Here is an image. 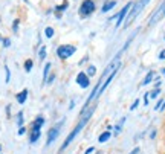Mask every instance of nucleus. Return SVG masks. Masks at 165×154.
<instances>
[{
    "mask_svg": "<svg viewBox=\"0 0 165 154\" xmlns=\"http://www.w3.org/2000/svg\"><path fill=\"white\" fill-rule=\"evenodd\" d=\"M49 70H51V63H46V66H44V70H43V84H46V81H48Z\"/></svg>",
    "mask_w": 165,
    "mask_h": 154,
    "instance_id": "nucleus-14",
    "label": "nucleus"
},
{
    "mask_svg": "<svg viewBox=\"0 0 165 154\" xmlns=\"http://www.w3.org/2000/svg\"><path fill=\"white\" fill-rule=\"evenodd\" d=\"M0 151H2V146H0Z\"/></svg>",
    "mask_w": 165,
    "mask_h": 154,
    "instance_id": "nucleus-38",
    "label": "nucleus"
},
{
    "mask_svg": "<svg viewBox=\"0 0 165 154\" xmlns=\"http://www.w3.org/2000/svg\"><path fill=\"white\" fill-rule=\"evenodd\" d=\"M165 17V3H162L157 9H156V12L153 14V17L150 18V24H154V23H157L160 18H163Z\"/></svg>",
    "mask_w": 165,
    "mask_h": 154,
    "instance_id": "nucleus-8",
    "label": "nucleus"
},
{
    "mask_svg": "<svg viewBox=\"0 0 165 154\" xmlns=\"http://www.w3.org/2000/svg\"><path fill=\"white\" fill-rule=\"evenodd\" d=\"M124 52V49H121V52L118 54L112 61H110V64L107 66V69L104 70V73L101 75V78H100V81L95 84V89L92 90V93H90V96L87 98V101H86V104H92L93 101H95L106 89H107V86H109V83L115 78V75L118 73V70H119V66H121V54Z\"/></svg>",
    "mask_w": 165,
    "mask_h": 154,
    "instance_id": "nucleus-1",
    "label": "nucleus"
},
{
    "mask_svg": "<svg viewBox=\"0 0 165 154\" xmlns=\"http://www.w3.org/2000/svg\"><path fill=\"white\" fill-rule=\"evenodd\" d=\"M139 105V99H135V102H133V104H132V107H130V110H135L136 107Z\"/></svg>",
    "mask_w": 165,
    "mask_h": 154,
    "instance_id": "nucleus-26",
    "label": "nucleus"
},
{
    "mask_svg": "<svg viewBox=\"0 0 165 154\" xmlns=\"http://www.w3.org/2000/svg\"><path fill=\"white\" fill-rule=\"evenodd\" d=\"M162 73H163V75H165V67H163V69H162Z\"/></svg>",
    "mask_w": 165,
    "mask_h": 154,
    "instance_id": "nucleus-37",
    "label": "nucleus"
},
{
    "mask_svg": "<svg viewBox=\"0 0 165 154\" xmlns=\"http://www.w3.org/2000/svg\"><path fill=\"white\" fill-rule=\"evenodd\" d=\"M9 44H11V40H9V38H5V40H3V46H5V47H8Z\"/></svg>",
    "mask_w": 165,
    "mask_h": 154,
    "instance_id": "nucleus-30",
    "label": "nucleus"
},
{
    "mask_svg": "<svg viewBox=\"0 0 165 154\" xmlns=\"http://www.w3.org/2000/svg\"><path fill=\"white\" fill-rule=\"evenodd\" d=\"M44 125V118L43 116H38L34 122H32V125H31V130H41V127Z\"/></svg>",
    "mask_w": 165,
    "mask_h": 154,
    "instance_id": "nucleus-10",
    "label": "nucleus"
},
{
    "mask_svg": "<svg viewBox=\"0 0 165 154\" xmlns=\"http://www.w3.org/2000/svg\"><path fill=\"white\" fill-rule=\"evenodd\" d=\"M40 134H41V130H31V137H29V142H31V143H35V142L40 139Z\"/></svg>",
    "mask_w": 165,
    "mask_h": 154,
    "instance_id": "nucleus-12",
    "label": "nucleus"
},
{
    "mask_svg": "<svg viewBox=\"0 0 165 154\" xmlns=\"http://www.w3.org/2000/svg\"><path fill=\"white\" fill-rule=\"evenodd\" d=\"M139 152H141V149H139L138 146H136V148H133V149L130 151V154H139Z\"/></svg>",
    "mask_w": 165,
    "mask_h": 154,
    "instance_id": "nucleus-31",
    "label": "nucleus"
},
{
    "mask_svg": "<svg viewBox=\"0 0 165 154\" xmlns=\"http://www.w3.org/2000/svg\"><path fill=\"white\" fill-rule=\"evenodd\" d=\"M133 5H135V3H133V2H130V3H127V5H125V6H124V8L119 11V14L116 15V28H118V26H121V23H122L124 17L127 15L129 9H132V8H133Z\"/></svg>",
    "mask_w": 165,
    "mask_h": 154,
    "instance_id": "nucleus-7",
    "label": "nucleus"
},
{
    "mask_svg": "<svg viewBox=\"0 0 165 154\" xmlns=\"http://www.w3.org/2000/svg\"><path fill=\"white\" fill-rule=\"evenodd\" d=\"M5 70H6V78H5V81H6V84H8V83H9V80H11V72H9L8 66L5 67Z\"/></svg>",
    "mask_w": 165,
    "mask_h": 154,
    "instance_id": "nucleus-24",
    "label": "nucleus"
},
{
    "mask_svg": "<svg viewBox=\"0 0 165 154\" xmlns=\"http://www.w3.org/2000/svg\"><path fill=\"white\" fill-rule=\"evenodd\" d=\"M159 93H160V89H154L153 92H150V93H148V96L154 99V98H157V95H159Z\"/></svg>",
    "mask_w": 165,
    "mask_h": 154,
    "instance_id": "nucleus-23",
    "label": "nucleus"
},
{
    "mask_svg": "<svg viewBox=\"0 0 165 154\" xmlns=\"http://www.w3.org/2000/svg\"><path fill=\"white\" fill-rule=\"evenodd\" d=\"M148 2H150V0H139L138 3H135V5H133V8L130 9V14H129V15H127V18H125V24H124L125 28H127V26H130V23H132V21H133V20L139 15V12L144 9V6H145Z\"/></svg>",
    "mask_w": 165,
    "mask_h": 154,
    "instance_id": "nucleus-3",
    "label": "nucleus"
},
{
    "mask_svg": "<svg viewBox=\"0 0 165 154\" xmlns=\"http://www.w3.org/2000/svg\"><path fill=\"white\" fill-rule=\"evenodd\" d=\"M23 112H18V115H17V125L18 127H23Z\"/></svg>",
    "mask_w": 165,
    "mask_h": 154,
    "instance_id": "nucleus-20",
    "label": "nucleus"
},
{
    "mask_svg": "<svg viewBox=\"0 0 165 154\" xmlns=\"http://www.w3.org/2000/svg\"><path fill=\"white\" fill-rule=\"evenodd\" d=\"M32 66H34L32 60H26V61H25V70H26V72H31Z\"/></svg>",
    "mask_w": 165,
    "mask_h": 154,
    "instance_id": "nucleus-21",
    "label": "nucleus"
},
{
    "mask_svg": "<svg viewBox=\"0 0 165 154\" xmlns=\"http://www.w3.org/2000/svg\"><path fill=\"white\" fill-rule=\"evenodd\" d=\"M67 8V2H64L61 6H57V11H63V9H66Z\"/></svg>",
    "mask_w": 165,
    "mask_h": 154,
    "instance_id": "nucleus-28",
    "label": "nucleus"
},
{
    "mask_svg": "<svg viewBox=\"0 0 165 154\" xmlns=\"http://www.w3.org/2000/svg\"><path fill=\"white\" fill-rule=\"evenodd\" d=\"M38 57H40V60H44L46 58V46H41L40 52H38Z\"/></svg>",
    "mask_w": 165,
    "mask_h": 154,
    "instance_id": "nucleus-22",
    "label": "nucleus"
},
{
    "mask_svg": "<svg viewBox=\"0 0 165 154\" xmlns=\"http://www.w3.org/2000/svg\"><path fill=\"white\" fill-rule=\"evenodd\" d=\"M159 60H165V49H163L162 52L159 54Z\"/></svg>",
    "mask_w": 165,
    "mask_h": 154,
    "instance_id": "nucleus-33",
    "label": "nucleus"
},
{
    "mask_svg": "<svg viewBox=\"0 0 165 154\" xmlns=\"http://www.w3.org/2000/svg\"><path fill=\"white\" fill-rule=\"evenodd\" d=\"M165 110V101L162 102V105H160V108H159V112H163Z\"/></svg>",
    "mask_w": 165,
    "mask_h": 154,
    "instance_id": "nucleus-35",
    "label": "nucleus"
},
{
    "mask_svg": "<svg viewBox=\"0 0 165 154\" xmlns=\"http://www.w3.org/2000/svg\"><path fill=\"white\" fill-rule=\"evenodd\" d=\"M54 80H55V75H54V73H52V75H51V76H48V81H46V84H51V83H52V81H54Z\"/></svg>",
    "mask_w": 165,
    "mask_h": 154,
    "instance_id": "nucleus-27",
    "label": "nucleus"
},
{
    "mask_svg": "<svg viewBox=\"0 0 165 154\" xmlns=\"http://www.w3.org/2000/svg\"><path fill=\"white\" fill-rule=\"evenodd\" d=\"M75 50H77V47L72 44H63L57 49V55L60 60H67L69 57H72L75 54Z\"/></svg>",
    "mask_w": 165,
    "mask_h": 154,
    "instance_id": "nucleus-4",
    "label": "nucleus"
},
{
    "mask_svg": "<svg viewBox=\"0 0 165 154\" xmlns=\"http://www.w3.org/2000/svg\"><path fill=\"white\" fill-rule=\"evenodd\" d=\"M95 11V3H93V0H84L81 3V8H80V14L81 15H89Z\"/></svg>",
    "mask_w": 165,
    "mask_h": 154,
    "instance_id": "nucleus-5",
    "label": "nucleus"
},
{
    "mask_svg": "<svg viewBox=\"0 0 165 154\" xmlns=\"http://www.w3.org/2000/svg\"><path fill=\"white\" fill-rule=\"evenodd\" d=\"M93 112H95V105H90V104H86V105H84V108H83V112H81V116H80V122L77 124V127L74 128V130L70 131V134L66 137L64 143H63L61 148H60V151H64L70 143H72V140L78 136V133L86 127V124H87V121L90 119V116L93 115Z\"/></svg>",
    "mask_w": 165,
    "mask_h": 154,
    "instance_id": "nucleus-2",
    "label": "nucleus"
},
{
    "mask_svg": "<svg viewBox=\"0 0 165 154\" xmlns=\"http://www.w3.org/2000/svg\"><path fill=\"white\" fill-rule=\"evenodd\" d=\"M28 99V89H23L20 93H17V102L18 104H25Z\"/></svg>",
    "mask_w": 165,
    "mask_h": 154,
    "instance_id": "nucleus-11",
    "label": "nucleus"
},
{
    "mask_svg": "<svg viewBox=\"0 0 165 154\" xmlns=\"http://www.w3.org/2000/svg\"><path fill=\"white\" fill-rule=\"evenodd\" d=\"M25 133H26V128H25V127H20V128H18V136H23Z\"/></svg>",
    "mask_w": 165,
    "mask_h": 154,
    "instance_id": "nucleus-25",
    "label": "nucleus"
},
{
    "mask_svg": "<svg viewBox=\"0 0 165 154\" xmlns=\"http://www.w3.org/2000/svg\"><path fill=\"white\" fill-rule=\"evenodd\" d=\"M18 23H20L18 20H14V24H12V29H14L15 32H17V29H18Z\"/></svg>",
    "mask_w": 165,
    "mask_h": 154,
    "instance_id": "nucleus-29",
    "label": "nucleus"
},
{
    "mask_svg": "<svg viewBox=\"0 0 165 154\" xmlns=\"http://www.w3.org/2000/svg\"><path fill=\"white\" fill-rule=\"evenodd\" d=\"M86 73H87V76H93L97 73V67L95 66H89V69L86 70Z\"/></svg>",
    "mask_w": 165,
    "mask_h": 154,
    "instance_id": "nucleus-18",
    "label": "nucleus"
},
{
    "mask_svg": "<svg viewBox=\"0 0 165 154\" xmlns=\"http://www.w3.org/2000/svg\"><path fill=\"white\" fill-rule=\"evenodd\" d=\"M25 2H26V3H28V0H25Z\"/></svg>",
    "mask_w": 165,
    "mask_h": 154,
    "instance_id": "nucleus-39",
    "label": "nucleus"
},
{
    "mask_svg": "<svg viewBox=\"0 0 165 154\" xmlns=\"http://www.w3.org/2000/svg\"><path fill=\"white\" fill-rule=\"evenodd\" d=\"M153 76H154V72H148V73H147V76L144 78V81H142V86L150 84V83H151V80H153Z\"/></svg>",
    "mask_w": 165,
    "mask_h": 154,
    "instance_id": "nucleus-17",
    "label": "nucleus"
},
{
    "mask_svg": "<svg viewBox=\"0 0 165 154\" xmlns=\"http://www.w3.org/2000/svg\"><path fill=\"white\" fill-rule=\"evenodd\" d=\"M110 137H112V133L107 130V131H104V133H101V134H100V137H98V142H100V143H104V142H107Z\"/></svg>",
    "mask_w": 165,
    "mask_h": 154,
    "instance_id": "nucleus-13",
    "label": "nucleus"
},
{
    "mask_svg": "<svg viewBox=\"0 0 165 154\" xmlns=\"http://www.w3.org/2000/svg\"><path fill=\"white\" fill-rule=\"evenodd\" d=\"M61 124H63V122H60L57 127H52L51 130H49V133H48V140H46V145H48V146H49V145H51L55 139H57V136H58V130H60Z\"/></svg>",
    "mask_w": 165,
    "mask_h": 154,
    "instance_id": "nucleus-9",
    "label": "nucleus"
},
{
    "mask_svg": "<svg viewBox=\"0 0 165 154\" xmlns=\"http://www.w3.org/2000/svg\"><path fill=\"white\" fill-rule=\"evenodd\" d=\"M77 84L81 87V89H87L90 86V80H89V76L86 72H80L77 75Z\"/></svg>",
    "mask_w": 165,
    "mask_h": 154,
    "instance_id": "nucleus-6",
    "label": "nucleus"
},
{
    "mask_svg": "<svg viewBox=\"0 0 165 154\" xmlns=\"http://www.w3.org/2000/svg\"><path fill=\"white\" fill-rule=\"evenodd\" d=\"M144 104H145V105L148 104V93H145V95H144Z\"/></svg>",
    "mask_w": 165,
    "mask_h": 154,
    "instance_id": "nucleus-34",
    "label": "nucleus"
},
{
    "mask_svg": "<svg viewBox=\"0 0 165 154\" xmlns=\"http://www.w3.org/2000/svg\"><path fill=\"white\" fill-rule=\"evenodd\" d=\"M124 124H125V118H122V119L119 121V124H118V125L115 127V133H113V134H116V136L119 134V133H121V130H122V125H124Z\"/></svg>",
    "mask_w": 165,
    "mask_h": 154,
    "instance_id": "nucleus-16",
    "label": "nucleus"
},
{
    "mask_svg": "<svg viewBox=\"0 0 165 154\" xmlns=\"http://www.w3.org/2000/svg\"><path fill=\"white\" fill-rule=\"evenodd\" d=\"M44 35L48 37V38H52V37H54V29H52L51 26L46 28V29H44Z\"/></svg>",
    "mask_w": 165,
    "mask_h": 154,
    "instance_id": "nucleus-19",
    "label": "nucleus"
},
{
    "mask_svg": "<svg viewBox=\"0 0 165 154\" xmlns=\"http://www.w3.org/2000/svg\"><path fill=\"white\" fill-rule=\"evenodd\" d=\"M115 5H116V2H115V0H110V2L104 3V6H103V12H107V11H110L112 8H115Z\"/></svg>",
    "mask_w": 165,
    "mask_h": 154,
    "instance_id": "nucleus-15",
    "label": "nucleus"
},
{
    "mask_svg": "<svg viewBox=\"0 0 165 154\" xmlns=\"http://www.w3.org/2000/svg\"><path fill=\"white\" fill-rule=\"evenodd\" d=\"M150 137H151V139H154V137H156V130H153V131H151V134H150Z\"/></svg>",
    "mask_w": 165,
    "mask_h": 154,
    "instance_id": "nucleus-36",
    "label": "nucleus"
},
{
    "mask_svg": "<svg viewBox=\"0 0 165 154\" xmlns=\"http://www.w3.org/2000/svg\"><path fill=\"white\" fill-rule=\"evenodd\" d=\"M93 151H95V148H93V146H90V148H87V149H86V152H84V154H92Z\"/></svg>",
    "mask_w": 165,
    "mask_h": 154,
    "instance_id": "nucleus-32",
    "label": "nucleus"
}]
</instances>
